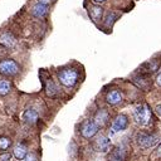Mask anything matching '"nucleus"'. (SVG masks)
Instances as JSON below:
<instances>
[{
	"label": "nucleus",
	"mask_w": 161,
	"mask_h": 161,
	"mask_svg": "<svg viewBox=\"0 0 161 161\" xmlns=\"http://www.w3.org/2000/svg\"><path fill=\"white\" fill-rule=\"evenodd\" d=\"M58 79L64 87H73L78 80V72L74 68H64L58 72Z\"/></svg>",
	"instance_id": "f257e3e1"
},
{
	"label": "nucleus",
	"mask_w": 161,
	"mask_h": 161,
	"mask_svg": "<svg viewBox=\"0 0 161 161\" xmlns=\"http://www.w3.org/2000/svg\"><path fill=\"white\" fill-rule=\"evenodd\" d=\"M160 140V136L156 135V133H146V132H138L136 135V142L137 145L146 150V148H150V147H153Z\"/></svg>",
	"instance_id": "f03ea898"
},
{
	"label": "nucleus",
	"mask_w": 161,
	"mask_h": 161,
	"mask_svg": "<svg viewBox=\"0 0 161 161\" xmlns=\"http://www.w3.org/2000/svg\"><path fill=\"white\" fill-rule=\"evenodd\" d=\"M133 117H135V121H136L137 125H140V126L148 125L150 121H151V109H150V107L146 103L136 107V109L133 111Z\"/></svg>",
	"instance_id": "7ed1b4c3"
},
{
	"label": "nucleus",
	"mask_w": 161,
	"mask_h": 161,
	"mask_svg": "<svg viewBox=\"0 0 161 161\" xmlns=\"http://www.w3.org/2000/svg\"><path fill=\"white\" fill-rule=\"evenodd\" d=\"M18 73H19V65L15 60L9 58L0 60V74L13 77V75H16Z\"/></svg>",
	"instance_id": "20e7f679"
},
{
	"label": "nucleus",
	"mask_w": 161,
	"mask_h": 161,
	"mask_svg": "<svg viewBox=\"0 0 161 161\" xmlns=\"http://www.w3.org/2000/svg\"><path fill=\"white\" fill-rule=\"evenodd\" d=\"M99 130V126L96 125L93 119H84L80 125V135L84 138H92Z\"/></svg>",
	"instance_id": "39448f33"
},
{
	"label": "nucleus",
	"mask_w": 161,
	"mask_h": 161,
	"mask_svg": "<svg viewBox=\"0 0 161 161\" xmlns=\"http://www.w3.org/2000/svg\"><path fill=\"white\" fill-rule=\"evenodd\" d=\"M133 83H135L138 88H141V89H143V91H148L150 87H151L150 74L143 73V72H140L137 75L133 77Z\"/></svg>",
	"instance_id": "423d86ee"
},
{
	"label": "nucleus",
	"mask_w": 161,
	"mask_h": 161,
	"mask_svg": "<svg viewBox=\"0 0 161 161\" xmlns=\"http://www.w3.org/2000/svg\"><path fill=\"white\" fill-rule=\"evenodd\" d=\"M128 125V117L126 114H119L116 117V119L113 121L112 123V127H111V135H114L117 132H121L123 130H126Z\"/></svg>",
	"instance_id": "0eeeda50"
},
{
	"label": "nucleus",
	"mask_w": 161,
	"mask_h": 161,
	"mask_svg": "<svg viewBox=\"0 0 161 161\" xmlns=\"http://www.w3.org/2000/svg\"><path fill=\"white\" fill-rule=\"evenodd\" d=\"M160 59H157V58H153V59H150V60H147L146 63H143L142 64V67H141V69H140V72H143V73H147V74H151V73H155L157 69H158V67H160Z\"/></svg>",
	"instance_id": "6e6552de"
},
{
	"label": "nucleus",
	"mask_w": 161,
	"mask_h": 161,
	"mask_svg": "<svg viewBox=\"0 0 161 161\" xmlns=\"http://www.w3.org/2000/svg\"><path fill=\"white\" fill-rule=\"evenodd\" d=\"M0 44L4 45V47L8 48V49H11V48L15 47L16 39H15V36H14L11 33L6 31V33H3V34L0 35Z\"/></svg>",
	"instance_id": "1a4fd4ad"
},
{
	"label": "nucleus",
	"mask_w": 161,
	"mask_h": 161,
	"mask_svg": "<svg viewBox=\"0 0 161 161\" xmlns=\"http://www.w3.org/2000/svg\"><path fill=\"white\" fill-rule=\"evenodd\" d=\"M111 147V140L106 136H99L96 141V148L99 152H106Z\"/></svg>",
	"instance_id": "9d476101"
},
{
	"label": "nucleus",
	"mask_w": 161,
	"mask_h": 161,
	"mask_svg": "<svg viewBox=\"0 0 161 161\" xmlns=\"http://www.w3.org/2000/svg\"><path fill=\"white\" fill-rule=\"evenodd\" d=\"M125 157H126L125 150L122 147H116L111 151L108 161H125Z\"/></svg>",
	"instance_id": "9b49d317"
},
{
	"label": "nucleus",
	"mask_w": 161,
	"mask_h": 161,
	"mask_svg": "<svg viewBox=\"0 0 161 161\" xmlns=\"http://www.w3.org/2000/svg\"><path fill=\"white\" fill-rule=\"evenodd\" d=\"M31 14L35 16V18H44L47 14H48V8L45 4H42V3H38L33 6L31 9Z\"/></svg>",
	"instance_id": "f8f14e48"
},
{
	"label": "nucleus",
	"mask_w": 161,
	"mask_h": 161,
	"mask_svg": "<svg viewBox=\"0 0 161 161\" xmlns=\"http://www.w3.org/2000/svg\"><path fill=\"white\" fill-rule=\"evenodd\" d=\"M106 101H107V103H109V104H117V103H119V102L122 101V94H121L119 91L113 89V91H111V92L107 93Z\"/></svg>",
	"instance_id": "ddd939ff"
},
{
	"label": "nucleus",
	"mask_w": 161,
	"mask_h": 161,
	"mask_svg": "<svg viewBox=\"0 0 161 161\" xmlns=\"http://www.w3.org/2000/svg\"><path fill=\"white\" fill-rule=\"evenodd\" d=\"M44 89H45V93H47L48 97H55L57 93H58L57 86L54 84V82H53L50 78H48V79L45 80V83H44Z\"/></svg>",
	"instance_id": "4468645a"
},
{
	"label": "nucleus",
	"mask_w": 161,
	"mask_h": 161,
	"mask_svg": "<svg viewBox=\"0 0 161 161\" xmlns=\"http://www.w3.org/2000/svg\"><path fill=\"white\" fill-rule=\"evenodd\" d=\"M23 118H24V121H25L28 125H33V123H35V122L38 121V113H36V111H34L33 108H29V109H26V111L24 112Z\"/></svg>",
	"instance_id": "2eb2a0df"
},
{
	"label": "nucleus",
	"mask_w": 161,
	"mask_h": 161,
	"mask_svg": "<svg viewBox=\"0 0 161 161\" xmlns=\"http://www.w3.org/2000/svg\"><path fill=\"white\" fill-rule=\"evenodd\" d=\"M107 119H108V112H107L106 109H99V111L96 113L94 118H93V121L96 122V125H98L99 127L103 126V125L107 122Z\"/></svg>",
	"instance_id": "dca6fc26"
},
{
	"label": "nucleus",
	"mask_w": 161,
	"mask_h": 161,
	"mask_svg": "<svg viewBox=\"0 0 161 161\" xmlns=\"http://www.w3.org/2000/svg\"><path fill=\"white\" fill-rule=\"evenodd\" d=\"M26 147L23 145V143H18L15 147H14V150H13V155H14V157L16 158V160H23L25 156H26Z\"/></svg>",
	"instance_id": "f3484780"
},
{
	"label": "nucleus",
	"mask_w": 161,
	"mask_h": 161,
	"mask_svg": "<svg viewBox=\"0 0 161 161\" xmlns=\"http://www.w3.org/2000/svg\"><path fill=\"white\" fill-rule=\"evenodd\" d=\"M88 13H89V16H91L93 20H98V19H101V16H102L103 9H102L101 6H89Z\"/></svg>",
	"instance_id": "a211bd4d"
},
{
	"label": "nucleus",
	"mask_w": 161,
	"mask_h": 161,
	"mask_svg": "<svg viewBox=\"0 0 161 161\" xmlns=\"http://www.w3.org/2000/svg\"><path fill=\"white\" fill-rule=\"evenodd\" d=\"M10 83L8 80H0V96H5L10 92Z\"/></svg>",
	"instance_id": "6ab92c4d"
},
{
	"label": "nucleus",
	"mask_w": 161,
	"mask_h": 161,
	"mask_svg": "<svg viewBox=\"0 0 161 161\" xmlns=\"http://www.w3.org/2000/svg\"><path fill=\"white\" fill-rule=\"evenodd\" d=\"M10 145H11L10 138H8V137H1L0 138V151H6Z\"/></svg>",
	"instance_id": "aec40b11"
},
{
	"label": "nucleus",
	"mask_w": 161,
	"mask_h": 161,
	"mask_svg": "<svg viewBox=\"0 0 161 161\" xmlns=\"http://www.w3.org/2000/svg\"><path fill=\"white\" fill-rule=\"evenodd\" d=\"M24 161H38V157H36V155H34V153H26V156L23 158Z\"/></svg>",
	"instance_id": "412c9836"
},
{
	"label": "nucleus",
	"mask_w": 161,
	"mask_h": 161,
	"mask_svg": "<svg viewBox=\"0 0 161 161\" xmlns=\"http://www.w3.org/2000/svg\"><path fill=\"white\" fill-rule=\"evenodd\" d=\"M10 158H11V155L8 153V152L0 155V161H10Z\"/></svg>",
	"instance_id": "4be33fe9"
},
{
	"label": "nucleus",
	"mask_w": 161,
	"mask_h": 161,
	"mask_svg": "<svg viewBox=\"0 0 161 161\" xmlns=\"http://www.w3.org/2000/svg\"><path fill=\"white\" fill-rule=\"evenodd\" d=\"M8 53V48H5L4 45H0V57H4Z\"/></svg>",
	"instance_id": "5701e85b"
},
{
	"label": "nucleus",
	"mask_w": 161,
	"mask_h": 161,
	"mask_svg": "<svg viewBox=\"0 0 161 161\" xmlns=\"http://www.w3.org/2000/svg\"><path fill=\"white\" fill-rule=\"evenodd\" d=\"M156 83L161 87V72H160V73L157 74V77H156Z\"/></svg>",
	"instance_id": "b1692460"
},
{
	"label": "nucleus",
	"mask_w": 161,
	"mask_h": 161,
	"mask_svg": "<svg viewBox=\"0 0 161 161\" xmlns=\"http://www.w3.org/2000/svg\"><path fill=\"white\" fill-rule=\"evenodd\" d=\"M155 109H156V112H157V114H158V116H161V104H157Z\"/></svg>",
	"instance_id": "393cba45"
},
{
	"label": "nucleus",
	"mask_w": 161,
	"mask_h": 161,
	"mask_svg": "<svg viewBox=\"0 0 161 161\" xmlns=\"http://www.w3.org/2000/svg\"><path fill=\"white\" fill-rule=\"evenodd\" d=\"M50 1H52V0H38V3H42V4H45V5L49 4Z\"/></svg>",
	"instance_id": "a878e982"
},
{
	"label": "nucleus",
	"mask_w": 161,
	"mask_h": 161,
	"mask_svg": "<svg viewBox=\"0 0 161 161\" xmlns=\"http://www.w3.org/2000/svg\"><path fill=\"white\" fill-rule=\"evenodd\" d=\"M157 155H158V156H161V143H160V146L157 147Z\"/></svg>",
	"instance_id": "bb28decb"
},
{
	"label": "nucleus",
	"mask_w": 161,
	"mask_h": 161,
	"mask_svg": "<svg viewBox=\"0 0 161 161\" xmlns=\"http://www.w3.org/2000/svg\"><path fill=\"white\" fill-rule=\"evenodd\" d=\"M96 3H103V1H106V0H94Z\"/></svg>",
	"instance_id": "cd10ccee"
}]
</instances>
